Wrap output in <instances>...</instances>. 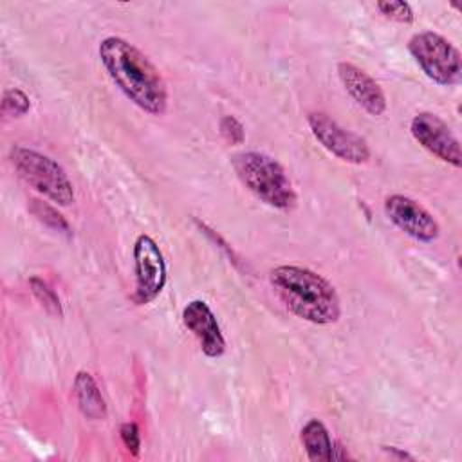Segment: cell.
<instances>
[{"mask_svg":"<svg viewBox=\"0 0 462 462\" xmlns=\"http://www.w3.org/2000/svg\"><path fill=\"white\" fill-rule=\"evenodd\" d=\"M101 65L116 87L141 110L161 116L168 106V88L159 69L134 43L106 36L97 47Z\"/></svg>","mask_w":462,"mask_h":462,"instance_id":"6da1fadb","label":"cell"},{"mask_svg":"<svg viewBox=\"0 0 462 462\" xmlns=\"http://www.w3.org/2000/svg\"><path fill=\"white\" fill-rule=\"evenodd\" d=\"M269 282L294 316L314 325H330L339 319L341 303L334 285L312 269L278 265L269 273Z\"/></svg>","mask_w":462,"mask_h":462,"instance_id":"7a4b0ae2","label":"cell"},{"mask_svg":"<svg viewBox=\"0 0 462 462\" xmlns=\"http://www.w3.org/2000/svg\"><path fill=\"white\" fill-rule=\"evenodd\" d=\"M233 168L240 182L263 204L289 211L298 197L283 166L267 153L242 152L233 157Z\"/></svg>","mask_w":462,"mask_h":462,"instance_id":"3957f363","label":"cell"},{"mask_svg":"<svg viewBox=\"0 0 462 462\" xmlns=\"http://www.w3.org/2000/svg\"><path fill=\"white\" fill-rule=\"evenodd\" d=\"M9 161L20 179L49 200L60 206H70L74 202V186L67 171L52 157L14 144L9 152Z\"/></svg>","mask_w":462,"mask_h":462,"instance_id":"277c9868","label":"cell"},{"mask_svg":"<svg viewBox=\"0 0 462 462\" xmlns=\"http://www.w3.org/2000/svg\"><path fill=\"white\" fill-rule=\"evenodd\" d=\"M408 51L419 69L435 83L449 87L460 81L462 58L458 49L442 34L420 31L408 42Z\"/></svg>","mask_w":462,"mask_h":462,"instance_id":"5b68a950","label":"cell"},{"mask_svg":"<svg viewBox=\"0 0 462 462\" xmlns=\"http://www.w3.org/2000/svg\"><path fill=\"white\" fill-rule=\"evenodd\" d=\"M134 274L135 291L134 301L146 305L153 301L164 289L168 280L166 262L161 247L150 235H139L134 242Z\"/></svg>","mask_w":462,"mask_h":462,"instance_id":"8992f818","label":"cell"},{"mask_svg":"<svg viewBox=\"0 0 462 462\" xmlns=\"http://www.w3.org/2000/svg\"><path fill=\"white\" fill-rule=\"evenodd\" d=\"M307 123L318 143L337 159L350 164H363L370 159L368 143L361 135L337 125L327 114L310 112Z\"/></svg>","mask_w":462,"mask_h":462,"instance_id":"52a82bcc","label":"cell"},{"mask_svg":"<svg viewBox=\"0 0 462 462\" xmlns=\"http://www.w3.org/2000/svg\"><path fill=\"white\" fill-rule=\"evenodd\" d=\"M410 132L413 139L428 150L437 159L460 168L462 164V153H460V143L453 135L451 128L431 112H420L417 114L410 123Z\"/></svg>","mask_w":462,"mask_h":462,"instance_id":"ba28073f","label":"cell"},{"mask_svg":"<svg viewBox=\"0 0 462 462\" xmlns=\"http://www.w3.org/2000/svg\"><path fill=\"white\" fill-rule=\"evenodd\" d=\"M384 213L390 222L419 242H433L440 235L435 217L417 200L406 195H390L384 200Z\"/></svg>","mask_w":462,"mask_h":462,"instance_id":"9c48e42d","label":"cell"},{"mask_svg":"<svg viewBox=\"0 0 462 462\" xmlns=\"http://www.w3.org/2000/svg\"><path fill=\"white\" fill-rule=\"evenodd\" d=\"M182 323L199 339L200 348L208 357L215 359L226 352V339L217 316L204 300H191L182 309Z\"/></svg>","mask_w":462,"mask_h":462,"instance_id":"30bf717a","label":"cell"},{"mask_svg":"<svg viewBox=\"0 0 462 462\" xmlns=\"http://www.w3.org/2000/svg\"><path fill=\"white\" fill-rule=\"evenodd\" d=\"M337 76L350 94V97L363 106L370 116H383L386 110V97L379 83L354 63H337Z\"/></svg>","mask_w":462,"mask_h":462,"instance_id":"8fae6325","label":"cell"},{"mask_svg":"<svg viewBox=\"0 0 462 462\" xmlns=\"http://www.w3.org/2000/svg\"><path fill=\"white\" fill-rule=\"evenodd\" d=\"M74 395L78 401L79 411L88 419H105L106 402L101 395V390L94 377L88 372L79 370L74 377Z\"/></svg>","mask_w":462,"mask_h":462,"instance_id":"7c38bea8","label":"cell"},{"mask_svg":"<svg viewBox=\"0 0 462 462\" xmlns=\"http://www.w3.org/2000/svg\"><path fill=\"white\" fill-rule=\"evenodd\" d=\"M300 439H301L307 457L312 462H328V460L336 458L334 442L328 435V430L325 428V424L321 420H318V419L307 420L300 431Z\"/></svg>","mask_w":462,"mask_h":462,"instance_id":"4fadbf2b","label":"cell"},{"mask_svg":"<svg viewBox=\"0 0 462 462\" xmlns=\"http://www.w3.org/2000/svg\"><path fill=\"white\" fill-rule=\"evenodd\" d=\"M29 209L47 227H51L54 231H61L65 235H70L69 222L65 220V217L54 206H51V204H47L43 200H38V199H31L29 200Z\"/></svg>","mask_w":462,"mask_h":462,"instance_id":"5bb4252c","label":"cell"},{"mask_svg":"<svg viewBox=\"0 0 462 462\" xmlns=\"http://www.w3.org/2000/svg\"><path fill=\"white\" fill-rule=\"evenodd\" d=\"M29 287H31V292L34 294V298L42 303V307L52 314V316H58L61 318L63 316V307H61V301H60V296L54 292V289L49 287V283H45L42 278L38 276H32L29 280Z\"/></svg>","mask_w":462,"mask_h":462,"instance_id":"9a60e30c","label":"cell"},{"mask_svg":"<svg viewBox=\"0 0 462 462\" xmlns=\"http://www.w3.org/2000/svg\"><path fill=\"white\" fill-rule=\"evenodd\" d=\"M31 99L29 96L20 88H5L2 96V112L9 117H22L29 112Z\"/></svg>","mask_w":462,"mask_h":462,"instance_id":"2e32d148","label":"cell"},{"mask_svg":"<svg viewBox=\"0 0 462 462\" xmlns=\"http://www.w3.org/2000/svg\"><path fill=\"white\" fill-rule=\"evenodd\" d=\"M377 9L381 11L383 16L399 22V23H411L415 20L413 9L408 2H390V0H381L377 2Z\"/></svg>","mask_w":462,"mask_h":462,"instance_id":"e0dca14e","label":"cell"},{"mask_svg":"<svg viewBox=\"0 0 462 462\" xmlns=\"http://www.w3.org/2000/svg\"><path fill=\"white\" fill-rule=\"evenodd\" d=\"M220 126V134L222 137L229 143V144H242L245 139L244 134V125L235 117V116H224L218 123Z\"/></svg>","mask_w":462,"mask_h":462,"instance_id":"ac0fdd59","label":"cell"},{"mask_svg":"<svg viewBox=\"0 0 462 462\" xmlns=\"http://www.w3.org/2000/svg\"><path fill=\"white\" fill-rule=\"evenodd\" d=\"M119 435H121V440H123L125 448H126L134 457H137V455H139V449H141V433H139L137 424H135V422H125V424H121Z\"/></svg>","mask_w":462,"mask_h":462,"instance_id":"d6986e66","label":"cell"},{"mask_svg":"<svg viewBox=\"0 0 462 462\" xmlns=\"http://www.w3.org/2000/svg\"><path fill=\"white\" fill-rule=\"evenodd\" d=\"M384 451H388L390 455H395V457H399V458H410V460L413 458V457H411V455H408L406 451H399V449H397V448H393V446H390V448H388V446H384Z\"/></svg>","mask_w":462,"mask_h":462,"instance_id":"ffe728a7","label":"cell"}]
</instances>
